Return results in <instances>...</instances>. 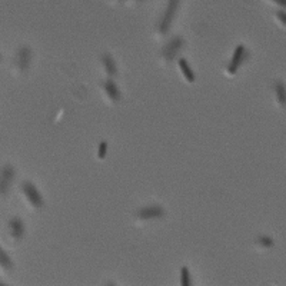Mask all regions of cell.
Instances as JSON below:
<instances>
[{
    "mask_svg": "<svg viewBox=\"0 0 286 286\" xmlns=\"http://www.w3.org/2000/svg\"><path fill=\"white\" fill-rule=\"evenodd\" d=\"M179 3H180V0H169L168 7H166L165 15H163V19L160 20V25H159V30H160L162 34H166L169 32L172 22L175 19V15H176V10L179 7Z\"/></svg>",
    "mask_w": 286,
    "mask_h": 286,
    "instance_id": "6da1fadb",
    "label": "cell"
},
{
    "mask_svg": "<svg viewBox=\"0 0 286 286\" xmlns=\"http://www.w3.org/2000/svg\"><path fill=\"white\" fill-rule=\"evenodd\" d=\"M15 168L12 165H4L3 169L0 171V196H6L10 185L13 183L15 179Z\"/></svg>",
    "mask_w": 286,
    "mask_h": 286,
    "instance_id": "7a4b0ae2",
    "label": "cell"
},
{
    "mask_svg": "<svg viewBox=\"0 0 286 286\" xmlns=\"http://www.w3.org/2000/svg\"><path fill=\"white\" fill-rule=\"evenodd\" d=\"M182 46H183V39L182 37H179V36H175V37H172L171 40L165 45V48H163V57L168 60V62H172L176 55L179 53V50L182 49Z\"/></svg>",
    "mask_w": 286,
    "mask_h": 286,
    "instance_id": "3957f363",
    "label": "cell"
},
{
    "mask_svg": "<svg viewBox=\"0 0 286 286\" xmlns=\"http://www.w3.org/2000/svg\"><path fill=\"white\" fill-rule=\"evenodd\" d=\"M246 57H248V52H246L245 46L239 45V46L235 49V53H233L232 60H230V63H229V66H228L229 73H230V75H235V73L238 72V69L240 67V64L246 60Z\"/></svg>",
    "mask_w": 286,
    "mask_h": 286,
    "instance_id": "277c9868",
    "label": "cell"
},
{
    "mask_svg": "<svg viewBox=\"0 0 286 286\" xmlns=\"http://www.w3.org/2000/svg\"><path fill=\"white\" fill-rule=\"evenodd\" d=\"M22 189H23L25 195L28 196V199L30 200V203H32L34 207H42V206H43L42 195L39 193L37 188H36L32 182H25V183L22 185Z\"/></svg>",
    "mask_w": 286,
    "mask_h": 286,
    "instance_id": "5b68a950",
    "label": "cell"
},
{
    "mask_svg": "<svg viewBox=\"0 0 286 286\" xmlns=\"http://www.w3.org/2000/svg\"><path fill=\"white\" fill-rule=\"evenodd\" d=\"M165 215V209L159 205H150V206H146L141 209L138 212V216L143 219V221H150V219H158V218H162Z\"/></svg>",
    "mask_w": 286,
    "mask_h": 286,
    "instance_id": "8992f818",
    "label": "cell"
},
{
    "mask_svg": "<svg viewBox=\"0 0 286 286\" xmlns=\"http://www.w3.org/2000/svg\"><path fill=\"white\" fill-rule=\"evenodd\" d=\"M9 228H10L12 236H13L15 239H22V238H23V235H25V223H23L22 219H19V218L10 219Z\"/></svg>",
    "mask_w": 286,
    "mask_h": 286,
    "instance_id": "52a82bcc",
    "label": "cell"
},
{
    "mask_svg": "<svg viewBox=\"0 0 286 286\" xmlns=\"http://www.w3.org/2000/svg\"><path fill=\"white\" fill-rule=\"evenodd\" d=\"M30 59H32V52H30V49L26 48V46L20 48V49H19V53H17V64H19V69H20L22 72L28 70L29 64H30Z\"/></svg>",
    "mask_w": 286,
    "mask_h": 286,
    "instance_id": "ba28073f",
    "label": "cell"
},
{
    "mask_svg": "<svg viewBox=\"0 0 286 286\" xmlns=\"http://www.w3.org/2000/svg\"><path fill=\"white\" fill-rule=\"evenodd\" d=\"M103 87H105V90H106V93H108V96L113 100V102H119L120 100V92H119V89H117V86L114 83L113 80H106L105 83H103Z\"/></svg>",
    "mask_w": 286,
    "mask_h": 286,
    "instance_id": "9c48e42d",
    "label": "cell"
},
{
    "mask_svg": "<svg viewBox=\"0 0 286 286\" xmlns=\"http://www.w3.org/2000/svg\"><path fill=\"white\" fill-rule=\"evenodd\" d=\"M179 67H180L183 76L186 78V80H188L189 83L195 82V73H193V70L191 69V66H189V63L186 62V59H183V57L179 59Z\"/></svg>",
    "mask_w": 286,
    "mask_h": 286,
    "instance_id": "30bf717a",
    "label": "cell"
},
{
    "mask_svg": "<svg viewBox=\"0 0 286 286\" xmlns=\"http://www.w3.org/2000/svg\"><path fill=\"white\" fill-rule=\"evenodd\" d=\"M102 62L105 64V69L108 72L109 76H116L117 75V66H116V62L114 59L111 55H103L102 57Z\"/></svg>",
    "mask_w": 286,
    "mask_h": 286,
    "instance_id": "8fae6325",
    "label": "cell"
},
{
    "mask_svg": "<svg viewBox=\"0 0 286 286\" xmlns=\"http://www.w3.org/2000/svg\"><path fill=\"white\" fill-rule=\"evenodd\" d=\"M275 92H276V96H278V100L281 105H285L286 102V92H285V86L282 82H276L275 85Z\"/></svg>",
    "mask_w": 286,
    "mask_h": 286,
    "instance_id": "7c38bea8",
    "label": "cell"
},
{
    "mask_svg": "<svg viewBox=\"0 0 286 286\" xmlns=\"http://www.w3.org/2000/svg\"><path fill=\"white\" fill-rule=\"evenodd\" d=\"M0 266H3L4 269H12L13 268V263H12V259L9 257V255L0 248Z\"/></svg>",
    "mask_w": 286,
    "mask_h": 286,
    "instance_id": "4fadbf2b",
    "label": "cell"
},
{
    "mask_svg": "<svg viewBox=\"0 0 286 286\" xmlns=\"http://www.w3.org/2000/svg\"><path fill=\"white\" fill-rule=\"evenodd\" d=\"M191 273H189V269L186 266H183L180 269V285L182 286H191Z\"/></svg>",
    "mask_w": 286,
    "mask_h": 286,
    "instance_id": "5bb4252c",
    "label": "cell"
},
{
    "mask_svg": "<svg viewBox=\"0 0 286 286\" xmlns=\"http://www.w3.org/2000/svg\"><path fill=\"white\" fill-rule=\"evenodd\" d=\"M257 243H259L260 246H263V248H272V246H273V239L269 238V236L260 235V236L257 238Z\"/></svg>",
    "mask_w": 286,
    "mask_h": 286,
    "instance_id": "9a60e30c",
    "label": "cell"
},
{
    "mask_svg": "<svg viewBox=\"0 0 286 286\" xmlns=\"http://www.w3.org/2000/svg\"><path fill=\"white\" fill-rule=\"evenodd\" d=\"M106 153H108V142H100L99 144V150H97V156L99 159H105L106 158Z\"/></svg>",
    "mask_w": 286,
    "mask_h": 286,
    "instance_id": "2e32d148",
    "label": "cell"
},
{
    "mask_svg": "<svg viewBox=\"0 0 286 286\" xmlns=\"http://www.w3.org/2000/svg\"><path fill=\"white\" fill-rule=\"evenodd\" d=\"M278 17L281 19V22H282V25H286V15L284 10H281V12H278Z\"/></svg>",
    "mask_w": 286,
    "mask_h": 286,
    "instance_id": "e0dca14e",
    "label": "cell"
},
{
    "mask_svg": "<svg viewBox=\"0 0 286 286\" xmlns=\"http://www.w3.org/2000/svg\"><path fill=\"white\" fill-rule=\"evenodd\" d=\"M275 3H278L279 6H285L286 4V0H273Z\"/></svg>",
    "mask_w": 286,
    "mask_h": 286,
    "instance_id": "ac0fdd59",
    "label": "cell"
},
{
    "mask_svg": "<svg viewBox=\"0 0 286 286\" xmlns=\"http://www.w3.org/2000/svg\"><path fill=\"white\" fill-rule=\"evenodd\" d=\"M0 286H4V284H1V282H0Z\"/></svg>",
    "mask_w": 286,
    "mask_h": 286,
    "instance_id": "d6986e66",
    "label": "cell"
},
{
    "mask_svg": "<svg viewBox=\"0 0 286 286\" xmlns=\"http://www.w3.org/2000/svg\"><path fill=\"white\" fill-rule=\"evenodd\" d=\"M0 60H1V56H0Z\"/></svg>",
    "mask_w": 286,
    "mask_h": 286,
    "instance_id": "ffe728a7",
    "label": "cell"
},
{
    "mask_svg": "<svg viewBox=\"0 0 286 286\" xmlns=\"http://www.w3.org/2000/svg\"><path fill=\"white\" fill-rule=\"evenodd\" d=\"M139 1H142V0H139Z\"/></svg>",
    "mask_w": 286,
    "mask_h": 286,
    "instance_id": "44dd1931",
    "label": "cell"
}]
</instances>
